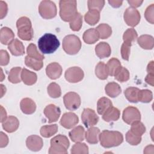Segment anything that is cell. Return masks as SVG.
Returning a JSON list of instances; mask_svg holds the SVG:
<instances>
[{"label":"cell","mask_w":154,"mask_h":154,"mask_svg":"<svg viewBox=\"0 0 154 154\" xmlns=\"http://www.w3.org/2000/svg\"><path fill=\"white\" fill-rule=\"evenodd\" d=\"M14 38L13 31L8 27H2L0 31V41L2 45H9Z\"/></svg>","instance_id":"25"},{"label":"cell","mask_w":154,"mask_h":154,"mask_svg":"<svg viewBox=\"0 0 154 154\" xmlns=\"http://www.w3.org/2000/svg\"><path fill=\"white\" fill-rule=\"evenodd\" d=\"M81 48V42L79 38L73 34L67 35L63 40V49L69 55L76 54Z\"/></svg>","instance_id":"6"},{"label":"cell","mask_w":154,"mask_h":154,"mask_svg":"<svg viewBox=\"0 0 154 154\" xmlns=\"http://www.w3.org/2000/svg\"><path fill=\"white\" fill-rule=\"evenodd\" d=\"M138 37V34L133 28H128L125 31L123 35V40L124 42L131 43L135 41Z\"/></svg>","instance_id":"42"},{"label":"cell","mask_w":154,"mask_h":154,"mask_svg":"<svg viewBox=\"0 0 154 154\" xmlns=\"http://www.w3.org/2000/svg\"><path fill=\"white\" fill-rule=\"evenodd\" d=\"M108 3L114 8H118L120 7L122 3H123V1H119V0H111V1H108Z\"/></svg>","instance_id":"55"},{"label":"cell","mask_w":154,"mask_h":154,"mask_svg":"<svg viewBox=\"0 0 154 154\" xmlns=\"http://www.w3.org/2000/svg\"><path fill=\"white\" fill-rule=\"evenodd\" d=\"M139 90L140 89L137 87H130L125 90L124 94L129 102L132 103H137L138 102V94Z\"/></svg>","instance_id":"34"},{"label":"cell","mask_w":154,"mask_h":154,"mask_svg":"<svg viewBox=\"0 0 154 154\" xmlns=\"http://www.w3.org/2000/svg\"><path fill=\"white\" fill-rule=\"evenodd\" d=\"M16 27L17 35L20 39L26 41L32 40L34 36V31L31 22L28 17L26 16L20 17L16 22Z\"/></svg>","instance_id":"4"},{"label":"cell","mask_w":154,"mask_h":154,"mask_svg":"<svg viewBox=\"0 0 154 154\" xmlns=\"http://www.w3.org/2000/svg\"><path fill=\"white\" fill-rule=\"evenodd\" d=\"M128 2L129 4V5L131 6V7L136 8L140 7L142 3L143 2V1H138V0H128Z\"/></svg>","instance_id":"54"},{"label":"cell","mask_w":154,"mask_h":154,"mask_svg":"<svg viewBox=\"0 0 154 154\" xmlns=\"http://www.w3.org/2000/svg\"><path fill=\"white\" fill-rule=\"evenodd\" d=\"M20 76L23 82L27 85L34 84L37 80V74L25 68L22 69Z\"/></svg>","instance_id":"21"},{"label":"cell","mask_w":154,"mask_h":154,"mask_svg":"<svg viewBox=\"0 0 154 154\" xmlns=\"http://www.w3.org/2000/svg\"><path fill=\"white\" fill-rule=\"evenodd\" d=\"M8 49L14 56H21L25 54V48L22 42L17 38L14 39L8 45Z\"/></svg>","instance_id":"19"},{"label":"cell","mask_w":154,"mask_h":154,"mask_svg":"<svg viewBox=\"0 0 154 154\" xmlns=\"http://www.w3.org/2000/svg\"><path fill=\"white\" fill-rule=\"evenodd\" d=\"M99 140L105 148H111L119 146L123 141V136L119 131L104 130L100 133Z\"/></svg>","instance_id":"1"},{"label":"cell","mask_w":154,"mask_h":154,"mask_svg":"<svg viewBox=\"0 0 154 154\" xmlns=\"http://www.w3.org/2000/svg\"><path fill=\"white\" fill-rule=\"evenodd\" d=\"M82 38L87 44H94L99 40V35L96 28H90L84 32Z\"/></svg>","instance_id":"27"},{"label":"cell","mask_w":154,"mask_h":154,"mask_svg":"<svg viewBox=\"0 0 154 154\" xmlns=\"http://www.w3.org/2000/svg\"><path fill=\"white\" fill-rule=\"evenodd\" d=\"M137 42L139 46L144 49L151 50L154 46V38L150 35H141L137 38Z\"/></svg>","instance_id":"23"},{"label":"cell","mask_w":154,"mask_h":154,"mask_svg":"<svg viewBox=\"0 0 154 154\" xmlns=\"http://www.w3.org/2000/svg\"><path fill=\"white\" fill-rule=\"evenodd\" d=\"M105 91L108 96L116 97L122 93V88L119 84L115 82H111L106 85Z\"/></svg>","instance_id":"28"},{"label":"cell","mask_w":154,"mask_h":154,"mask_svg":"<svg viewBox=\"0 0 154 154\" xmlns=\"http://www.w3.org/2000/svg\"><path fill=\"white\" fill-rule=\"evenodd\" d=\"M47 91L49 96L52 98H58L61 95V90L60 85L55 82H51L48 86Z\"/></svg>","instance_id":"39"},{"label":"cell","mask_w":154,"mask_h":154,"mask_svg":"<svg viewBox=\"0 0 154 154\" xmlns=\"http://www.w3.org/2000/svg\"><path fill=\"white\" fill-rule=\"evenodd\" d=\"M70 28L72 31H78L81 29L82 25V16L78 13L74 18L70 22Z\"/></svg>","instance_id":"43"},{"label":"cell","mask_w":154,"mask_h":154,"mask_svg":"<svg viewBox=\"0 0 154 154\" xmlns=\"http://www.w3.org/2000/svg\"><path fill=\"white\" fill-rule=\"evenodd\" d=\"M84 73L82 69L79 67L74 66L67 69L64 73L66 81L70 83H76L82 80Z\"/></svg>","instance_id":"11"},{"label":"cell","mask_w":154,"mask_h":154,"mask_svg":"<svg viewBox=\"0 0 154 154\" xmlns=\"http://www.w3.org/2000/svg\"><path fill=\"white\" fill-rule=\"evenodd\" d=\"M154 66L153 61H151L147 66V75L145 78V81L147 84L153 86L154 83Z\"/></svg>","instance_id":"46"},{"label":"cell","mask_w":154,"mask_h":154,"mask_svg":"<svg viewBox=\"0 0 154 154\" xmlns=\"http://www.w3.org/2000/svg\"><path fill=\"white\" fill-rule=\"evenodd\" d=\"M153 149H154L153 145H152V144L149 145L144 148V153H153Z\"/></svg>","instance_id":"57"},{"label":"cell","mask_w":154,"mask_h":154,"mask_svg":"<svg viewBox=\"0 0 154 154\" xmlns=\"http://www.w3.org/2000/svg\"><path fill=\"white\" fill-rule=\"evenodd\" d=\"M131 125V128L130 131L133 134L137 135L141 137L146 132V127L144 125V124L140 121L135 122Z\"/></svg>","instance_id":"45"},{"label":"cell","mask_w":154,"mask_h":154,"mask_svg":"<svg viewBox=\"0 0 154 154\" xmlns=\"http://www.w3.org/2000/svg\"><path fill=\"white\" fill-rule=\"evenodd\" d=\"M43 112L48 119V122L51 123L58 120L61 114V110L60 108L55 105L49 104L45 108Z\"/></svg>","instance_id":"14"},{"label":"cell","mask_w":154,"mask_h":154,"mask_svg":"<svg viewBox=\"0 0 154 154\" xmlns=\"http://www.w3.org/2000/svg\"><path fill=\"white\" fill-rule=\"evenodd\" d=\"M105 1H93L89 0L87 1L88 8L89 10H95L100 11L105 5Z\"/></svg>","instance_id":"48"},{"label":"cell","mask_w":154,"mask_h":154,"mask_svg":"<svg viewBox=\"0 0 154 154\" xmlns=\"http://www.w3.org/2000/svg\"><path fill=\"white\" fill-rule=\"evenodd\" d=\"M1 97L3 96V95L6 92V88L5 87L2 85V84H1Z\"/></svg>","instance_id":"58"},{"label":"cell","mask_w":154,"mask_h":154,"mask_svg":"<svg viewBox=\"0 0 154 154\" xmlns=\"http://www.w3.org/2000/svg\"><path fill=\"white\" fill-rule=\"evenodd\" d=\"M10 61V56L8 53L5 51L1 49L0 51V65L7 66Z\"/></svg>","instance_id":"51"},{"label":"cell","mask_w":154,"mask_h":154,"mask_svg":"<svg viewBox=\"0 0 154 154\" xmlns=\"http://www.w3.org/2000/svg\"><path fill=\"white\" fill-rule=\"evenodd\" d=\"M123 17L125 23L128 26L134 27L137 26L140 22L141 15L138 10L129 7L126 9Z\"/></svg>","instance_id":"10"},{"label":"cell","mask_w":154,"mask_h":154,"mask_svg":"<svg viewBox=\"0 0 154 154\" xmlns=\"http://www.w3.org/2000/svg\"><path fill=\"white\" fill-rule=\"evenodd\" d=\"M120 116V112L119 109L112 106L102 114V119L106 122H111L119 120Z\"/></svg>","instance_id":"26"},{"label":"cell","mask_w":154,"mask_h":154,"mask_svg":"<svg viewBox=\"0 0 154 154\" xmlns=\"http://www.w3.org/2000/svg\"><path fill=\"white\" fill-rule=\"evenodd\" d=\"M3 129L8 133L15 132L19 126V121L17 117L10 116L2 123Z\"/></svg>","instance_id":"17"},{"label":"cell","mask_w":154,"mask_h":154,"mask_svg":"<svg viewBox=\"0 0 154 154\" xmlns=\"http://www.w3.org/2000/svg\"><path fill=\"white\" fill-rule=\"evenodd\" d=\"M125 137L126 141L132 146H137L141 141V137L133 134L130 130L127 132Z\"/></svg>","instance_id":"47"},{"label":"cell","mask_w":154,"mask_h":154,"mask_svg":"<svg viewBox=\"0 0 154 154\" xmlns=\"http://www.w3.org/2000/svg\"><path fill=\"white\" fill-rule=\"evenodd\" d=\"M122 119L126 123L131 125L135 122L140 121L141 113L136 107L129 106L124 109Z\"/></svg>","instance_id":"9"},{"label":"cell","mask_w":154,"mask_h":154,"mask_svg":"<svg viewBox=\"0 0 154 154\" xmlns=\"http://www.w3.org/2000/svg\"><path fill=\"white\" fill-rule=\"evenodd\" d=\"M7 119V112L3 106H1V122L2 123Z\"/></svg>","instance_id":"56"},{"label":"cell","mask_w":154,"mask_h":154,"mask_svg":"<svg viewBox=\"0 0 154 154\" xmlns=\"http://www.w3.org/2000/svg\"><path fill=\"white\" fill-rule=\"evenodd\" d=\"M88 147L84 143L77 142L71 149L72 154H88Z\"/></svg>","instance_id":"41"},{"label":"cell","mask_w":154,"mask_h":154,"mask_svg":"<svg viewBox=\"0 0 154 154\" xmlns=\"http://www.w3.org/2000/svg\"><path fill=\"white\" fill-rule=\"evenodd\" d=\"M63 101L65 107L70 111L77 109L81 103L79 95L73 91H70L66 93L63 97Z\"/></svg>","instance_id":"8"},{"label":"cell","mask_w":154,"mask_h":154,"mask_svg":"<svg viewBox=\"0 0 154 154\" xmlns=\"http://www.w3.org/2000/svg\"><path fill=\"white\" fill-rule=\"evenodd\" d=\"M21 71L20 67H14L11 69L8 74V81L13 84H17L21 81Z\"/></svg>","instance_id":"37"},{"label":"cell","mask_w":154,"mask_h":154,"mask_svg":"<svg viewBox=\"0 0 154 154\" xmlns=\"http://www.w3.org/2000/svg\"><path fill=\"white\" fill-rule=\"evenodd\" d=\"M8 11V6L5 2L0 1V18L2 19L7 15Z\"/></svg>","instance_id":"52"},{"label":"cell","mask_w":154,"mask_h":154,"mask_svg":"<svg viewBox=\"0 0 154 154\" xmlns=\"http://www.w3.org/2000/svg\"><path fill=\"white\" fill-rule=\"evenodd\" d=\"M58 125L57 124L45 125L40 128V134L45 138H49L55 135L58 131Z\"/></svg>","instance_id":"32"},{"label":"cell","mask_w":154,"mask_h":154,"mask_svg":"<svg viewBox=\"0 0 154 154\" xmlns=\"http://www.w3.org/2000/svg\"><path fill=\"white\" fill-rule=\"evenodd\" d=\"M38 46L42 53L51 54L58 48L60 42L55 35L46 33L38 39Z\"/></svg>","instance_id":"2"},{"label":"cell","mask_w":154,"mask_h":154,"mask_svg":"<svg viewBox=\"0 0 154 154\" xmlns=\"http://www.w3.org/2000/svg\"><path fill=\"white\" fill-rule=\"evenodd\" d=\"M108 70V75L111 76H114L116 73L121 68L122 64L120 61L116 58H111L106 64Z\"/></svg>","instance_id":"29"},{"label":"cell","mask_w":154,"mask_h":154,"mask_svg":"<svg viewBox=\"0 0 154 154\" xmlns=\"http://www.w3.org/2000/svg\"><path fill=\"white\" fill-rule=\"evenodd\" d=\"M132 44L126 43V42H123L122 45L121 49H120V52H121V55L122 57L123 60L128 61L130 53H131V48Z\"/></svg>","instance_id":"49"},{"label":"cell","mask_w":154,"mask_h":154,"mask_svg":"<svg viewBox=\"0 0 154 154\" xmlns=\"http://www.w3.org/2000/svg\"><path fill=\"white\" fill-rule=\"evenodd\" d=\"M96 55L100 59L109 57L111 53V49L109 45L104 42L99 43L95 47Z\"/></svg>","instance_id":"20"},{"label":"cell","mask_w":154,"mask_h":154,"mask_svg":"<svg viewBox=\"0 0 154 154\" xmlns=\"http://www.w3.org/2000/svg\"><path fill=\"white\" fill-rule=\"evenodd\" d=\"M38 13L43 19H52L57 15L56 5L52 1H42L38 5Z\"/></svg>","instance_id":"7"},{"label":"cell","mask_w":154,"mask_h":154,"mask_svg":"<svg viewBox=\"0 0 154 154\" xmlns=\"http://www.w3.org/2000/svg\"><path fill=\"white\" fill-rule=\"evenodd\" d=\"M112 106V103L109 99L106 97L100 98L97 103V111L99 114L102 115L109 108Z\"/></svg>","instance_id":"31"},{"label":"cell","mask_w":154,"mask_h":154,"mask_svg":"<svg viewBox=\"0 0 154 154\" xmlns=\"http://www.w3.org/2000/svg\"><path fill=\"white\" fill-rule=\"evenodd\" d=\"M98 32L99 38L106 39L109 37L112 34L111 27L106 23L99 24L96 28Z\"/></svg>","instance_id":"33"},{"label":"cell","mask_w":154,"mask_h":154,"mask_svg":"<svg viewBox=\"0 0 154 154\" xmlns=\"http://www.w3.org/2000/svg\"><path fill=\"white\" fill-rule=\"evenodd\" d=\"M153 99L152 92L147 89L140 90L138 94V101L143 103H149L152 101Z\"/></svg>","instance_id":"40"},{"label":"cell","mask_w":154,"mask_h":154,"mask_svg":"<svg viewBox=\"0 0 154 154\" xmlns=\"http://www.w3.org/2000/svg\"><path fill=\"white\" fill-rule=\"evenodd\" d=\"M81 120L86 128H90L97 123L99 117L93 109L87 108L84 109L81 114Z\"/></svg>","instance_id":"12"},{"label":"cell","mask_w":154,"mask_h":154,"mask_svg":"<svg viewBox=\"0 0 154 154\" xmlns=\"http://www.w3.org/2000/svg\"><path fill=\"white\" fill-rule=\"evenodd\" d=\"M59 6L60 16L64 22H70L78 13L75 0H61Z\"/></svg>","instance_id":"3"},{"label":"cell","mask_w":154,"mask_h":154,"mask_svg":"<svg viewBox=\"0 0 154 154\" xmlns=\"http://www.w3.org/2000/svg\"><path fill=\"white\" fill-rule=\"evenodd\" d=\"M100 19V12L95 10H89L84 15V20L90 25H94Z\"/></svg>","instance_id":"30"},{"label":"cell","mask_w":154,"mask_h":154,"mask_svg":"<svg viewBox=\"0 0 154 154\" xmlns=\"http://www.w3.org/2000/svg\"><path fill=\"white\" fill-rule=\"evenodd\" d=\"M26 146L28 149L33 152H37L42 149L43 146L42 138L36 135H32L27 137Z\"/></svg>","instance_id":"15"},{"label":"cell","mask_w":154,"mask_h":154,"mask_svg":"<svg viewBox=\"0 0 154 154\" xmlns=\"http://www.w3.org/2000/svg\"><path fill=\"white\" fill-rule=\"evenodd\" d=\"M144 17L147 21L151 24L154 23V4H152L146 9L144 12Z\"/></svg>","instance_id":"50"},{"label":"cell","mask_w":154,"mask_h":154,"mask_svg":"<svg viewBox=\"0 0 154 154\" xmlns=\"http://www.w3.org/2000/svg\"><path fill=\"white\" fill-rule=\"evenodd\" d=\"M95 74L101 80H105L108 78L109 75L108 70L106 64L103 62L100 61L97 63L95 67Z\"/></svg>","instance_id":"36"},{"label":"cell","mask_w":154,"mask_h":154,"mask_svg":"<svg viewBox=\"0 0 154 154\" xmlns=\"http://www.w3.org/2000/svg\"><path fill=\"white\" fill-rule=\"evenodd\" d=\"M63 72L61 65L57 63L53 62L49 64L46 68V73L47 76L51 79H57L59 78Z\"/></svg>","instance_id":"16"},{"label":"cell","mask_w":154,"mask_h":154,"mask_svg":"<svg viewBox=\"0 0 154 154\" xmlns=\"http://www.w3.org/2000/svg\"><path fill=\"white\" fill-rule=\"evenodd\" d=\"M79 122V118L76 114L72 112L64 113L60 120L61 125L66 129H72Z\"/></svg>","instance_id":"13"},{"label":"cell","mask_w":154,"mask_h":154,"mask_svg":"<svg viewBox=\"0 0 154 154\" xmlns=\"http://www.w3.org/2000/svg\"><path fill=\"white\" fill-rule=\"evenodd\" d=\"M129 77L130 74L129 70L126 68L122 66L114 75V78L120 82H126L129 80Z\"/></svg>","instance_id":"44"},{"label":"cell","mask_w":154,"mask_h":154,"mask_svg":"<svg viewBox=\"0 0 154 154\" xmlns=\"http://www.w3.org/2000/svg\"><path fill=\"white\" fill-rule=\"evenodd\" d=\"M1 140H0V147L2 148L4 147L5 146H7V145L8 143V136L4 134L3 132H1Z\"/></svg>","instance_id":"53"},{"label":"cell","mask_w":154,"mask_h":154,"mask_svg":"<svg viewBox=\"0 0 154 154\" xmlns=\"http://www.w3.org/2000/svg\"><path fill=\"white\" fill-rule=\"evenodd\" d=\"M70 145L67 137L64 135L59 134L51 140V147L49 149V154L67 153V149Z\"/></svg>","instance_id":"5"},{"label":"cell","mask_w":154,"mask_h":154,"mask_svg":"<svg viewBox=\"0 0 154 154\" xmlns=\"http://www.w3.org/2000/svg\"><path fill=\"white\" fill-rule=\"evenodd\" d=\"M100 133L98 128L91 126L88 129L85 133V138L86 141L91 144H94L99 141V136Z\"/></svg>","instance_id":"24"},{"label":"cell","mask_w":154,"mask_h":154,"mask_svg":"<svg viewBox=\"0 0 154 154\" xmlns=\"http://www.w3.org/2000/svg\"><path fill=\"white\" fill-rule=\"evenodd\" d=\"M27 55L39 60H43L45 58L43 55L41 54L37 50V46L34 43H30L26 48Z\"/></svg>","instance_id":"38"},{"label":"cell","mask_w":154,"mask_h":154,"mask_svg":"<svg viewBox=\"0 0 154 154\" xmlns=\"http://www.w3.org/2000/svg\"><path fill=\"white\" fill-rule=\"evenodd\" d=\"M20 107L23 113L25 114H31L35 111L36 104L31 99L26 97L21 100Z\"/></svg>","instance_id":"18"},{"label":"cell","mask_w":154,"mask_h":154,"mask_svg":"<svg viewBox=\"0 0 154 154\" xmlns=\"http://www.w3.org/2000/svg\"><path fill=\"white\" fill-rule=\"evenodd\" d=\"M85 133L84 127L79 125L72 129V130L69 132V135L73 142L77 143L82 141L84 140Z\"/></svg>","instance_id":"22"},{"label":"cell","mask_w":154,"mask_h":154,"mask_svg":"<svg viewBox=\"0 0 154 154\" xmlns=\"http://www.w3.org/2000/svg\"><path fill=\"white\" fill-rule=\"evenodd\" d=\"M25 63L26 66L36 71L40 70L43 66V63L42 60H39L34 58H31L28 55H26L25 57Z\"/></svg>","instance_id":"35"}]
</instances>
